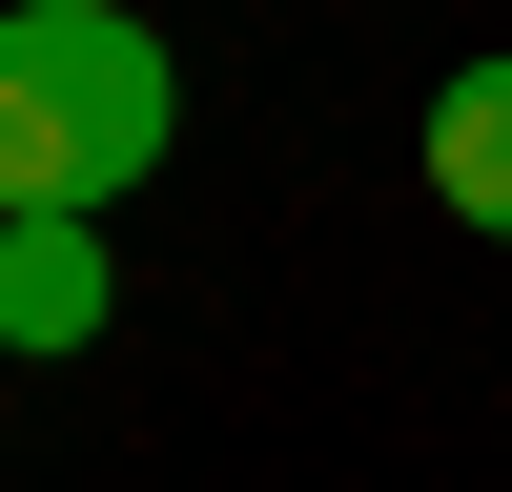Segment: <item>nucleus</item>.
I'll return each mask as SVG.
<instances>
[{"label": "nucleus", "instance_id": "nucleus-1", "mask_svg": "<svg viewBox=\"0 0 512 492\" xmlns=\"http://www.w3.org/2000/svg\"><path fill=\"white\" fill-rule=\"evenodd\" d=\"M185 144V62L123 0H0V226H103Z\"/></svg>", "mask_w": 512, "mask_h": 492}, {"label": "nucleus", "instance_id": "nucleus-2", "mask_svg": "<svg viewBox=\"0 0 512 492\" xmlns=\"http://www.w3.org/2000/svg\"><path fill=\"white\" fill-rule=\"evenodd\" d=\"M410 164H431L451 226H492V246H512V62H451V82H431V123H410Z\"/></svg>", "mask_w": 512, "mask_h": 492}, {"label": "nucleus", "instance_id": "nucleus-3", "mask_svg": "<svg viewBox=\"0 0 512 492\" xmlns=\"http://www.w3.org/2000/svg\"><path fill=\"white\" fill-rule=\"evenodd\" d=\"M103 308H123L103 226H0V349H103Z\"/></svg>", "mask_w": 512, "mask_h": 492}]
</instances>
